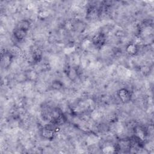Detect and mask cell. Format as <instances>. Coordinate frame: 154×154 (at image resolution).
<instances>
[{"label": "cell", "mask_w": 154, "mask_h": 154, "mask_svg": "<svg viewBox=\"0 0 154 154\" xmlns=\"http://www.w3.org/2000/svg\"><path fill=\"white\" fill-rule=\"evenodd\" d=\"M40 135L45 139L52 140L55 136V130L50 127L46 126L40 130Z\"/></svg>", "instance_id": "2"}, {"label": "cell", "mask_w": 154, "mask_h": 154, "mask_svg": "<svg viewBox=\"0 0 154 154\" xmlns=\"http://www.w3.org/2000/svg\"><path fill=\"white\" fill-rule=\"evenodd\" d=\"M13 59V55L10 52H4L1 54V62L5 68H8L10 66Z\"/></svg>", "instance_id": "5"}, {"label": "cell", "mask_w": 154, "mask_h": 154, "mask_svg": "<svg viewBox=\"0 0 154 154\" xmlns=\"http://www.w3.org/2000/svg\"><path fill=\"white\" fill-rule=\"evenodd\" d=\"M67 78L71 81H75L78 76L79 72L78 69L75 67L70 66L66 69V72Z\"/></svg>", "instance_id": "7"}, {"label": "cell", "mask_w": 154, "mask_h": 154, "mask_svg": "<svg viewBox=\"0 0 154 154\" xmlns=\"http://www.w3.org/2000/svg\"><path fill=\"white\" fill-rule=\"evenodd\" d=\"M31 54L33 61L35 63L40 62L43 57L42 50L37 46H33L31 49Z\"/></svg>", "instance_id": "3"}, {"label": "cell", "mask_w": 154, "mask_h": 154, "mask_svg": "<svg viewBox=\"0 0 154 154\" xmlns=\"http://www.w3.org/2000/svg\"><path fill=\"white\" fill-rule=\"evenodd\" d=\"M31 27V22L27 19H22L18 22L16 28H20L26 31H29Z\"/></svg>", "instance_id": "9"}, {"label": "cell", "mask_w": 154, "mask_h": 154, "mask_svg": "<svg viewBox=\"0 0 154 154\" xmlns=\"http://www.w3.org/2000/svg\"><path fill=\"white\" fill-rule=\"evenodd\" d=\"M125 50L128 55L131 56H134L136 54H137L139 49L137 45L133 43H131L126 45Z\"/></svg>", "instance_id": "8"}, {"label": "cell", "mask_w": 154, "mask_h": 154, "mask_svg": "<svg viewBox=\"0 0 154 154\" xmlns=\"http://www.w3.org/2000/svg\"><path fill=\"white\" fill-rule=\"evenodd\" d=\"M28 31L25 30L16 28L13 30V37L18 42H21L27 36Z\"/></svg>", "instance_id": "6"}, {"label": "cell", "mask_w": 154, "mask_h": 154, "mask_svg": "<svg viewBox=\"0 0 154 154\" xmlns=\"http://www.w3.org/2000/svg\"><path fill=\"white\" fill-rule=\"evenodd\" d=\"M51 88L54 90H60L63 87V83L60 80H54L51 83Z\"/></svg>", "instance_id": "10"}, {"label": "cell", "mask_w": 154, "mask_h": 154, "mask_svg": "<svg viewBox=\"0 0 154 154\" xmlns=\"http://www.w3.org/2000/svg\"><path fill=\"white\" fill-rule=\"evenodd\" d=\"M93 44L97 47H102L105 42V36L103 33L99 32L95 34L91 38Z\"/></svg>", "instance_id": "4"}, {"label": "cell", "mask_w": 154, "mask_h": 154, "mask_svg": "<svg viewBox=\"0 0 154 154\" xmlns=\"http://www.w3.org/2000/svg\"><path fill=\"white\" fill-rule=\"evenodd\" d=\"M117 95L122 102L126 103L131 100L132 94L130 90L126 88H122L117 92Z\"/></svg>", "instance_id": "1"}]
</instances>
